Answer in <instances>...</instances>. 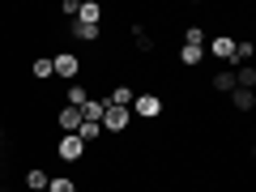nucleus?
Instances as JSON below:
<instances>
[{
	"label": "nucleus",
	"mask_w": 256,
	"mask_h": 192,
	"mask_svg": "<svg viewBox=\"0 0 256 192\" xmlns=\"http://www.w3.org/2000/svg\"><path fill=\"white\" fill-rule=\"evenodd\" d=\"M205 52H214V60H226L230 64V56H235V38H230V34H214L210 43H205Z\"/></svg>",
	"instance_id": "obj_6"
},
{
	"label": "nucleus",
	"mask_w": 256,
	"mask_h": 192,
	"mask_svg": "<svg viewBox=\"0 0 256 192\" xmlns=\"http://www.w3.org/2000/svg\"><path fill=\"white\" fill-rule=\"evenodd\" d=\"M47 184H52L47 166H26V175H22V188L26 192H47Z\"/></svg>",
	"instance_id": "obj_5"
},
{
	"label": "nucleus",
	"mask_w": 256,
	"mask_h": 192,
	"mask_svg": "<svg viewBox=\"0 0 256 192\" xmlns=\"http://www.w3.org/2000/svg\"><path fill=\"white\" fill-rule=\"evenodd\" d=\"M30 77H34V82H52V56H34V60H30Z\"/></svg>",
	"instance_id": "obj_15"
},
{
	"label": "nucleus",
	"mask_w": 256,
	"mask_h": 192,
	"mask_svg": "<svg viewBox=\"0 0 256 192\" xmlns=\"http://www.w3.org/2000/svg\"><path fill=\"white\" fill-rule=\"evenodd\" d=\"M90 98V90H86V82H68L64 86V107H77L82 111V102Z\"/></svg>",
	"instance_id": "obj_12"
},
{
	"label": "nucleus",
	"mask_w": 256,
	"mask_h": 192,
	"mask_svg": "<svg viewBox=\"0 0 256 192\" xmlns=\"http://www.w3.org/2000/svg\"><path fill=\"white\" fill-rule=\"evenodd\" d=\"M252 56H256V43H235L230 64H235V68H244V64H252Z\"/></svg>",
	"instance_id": "obj_17"
},
{
	"label": "nucleus",
	"mask_w": 256,
	"mask_h": 192,
	"mask_svg": "<svg viewBox=\"0 0 256 192\" xmlns=\"http://www.w3.org/2000/svg\"><path fill=\"white\" fill-rule=\"evenodd\" d=\"M230 111H235V116H252V111H256V94L235 86V90H230Z\"/></svg>",
	"instance_id": "obj_7"
},
{
	"label": "nucleus",
	"mask_w": 256,
	"mask_h": 192,
	"mask_svg": "<svg viewBox=\"0 0 256 192\" xmlns=\"http://www.w3.org/2000/svg\"><path fill=\"white\" fill-rule=\"evenodd\" d=\"M102 111H107V98H98V94H90V98L82 102V120H90V124H98Z\"/></svg>",
	"instance_id": "obj_13"
},
{
	"label": "nucleus",
	"mask_w": 256,
	"mask_h": 192,
	"mask_svg": "<svg viewBox=\"0 0 256 192\" xmlns=\"http://www.w3.org/2000/svg\"><path fill=\"white\" fill-rule=\"evenodd\" d=\"M60 13H64L68 22H77V0H64V4H60Z\"/></svg>",
	"instance_id": "obj_21"
},
{
	"label": "nucleus",
	"mask_w": 256,
	"mask_h": 192,
	"mask_svg": "<svg viewBox=\"0 0 256 192\" xmlns=\"http://www.w3.org/2000/svg\"><path fill=\"white\" fill-rule=\"evenodd\" d=\"M102 132H111V137H120V132H128V128H132V111L128 107H111L107 102V111H102Z\"/></svg>",
	"instance_id": "obj_3"
},
{
	"label": "nucleus",
	"mask_w": 256,
	"mask_h": 192,
	"mask_svg": "<svg viewBox=\"0 0 256 192\" xmlns=\"http://www.w3.org/2000/svg\"><path fill=\"white\" fill-rule=\"evenodd\" d=\"M205 86H210L214 94H230L235 90V73H230V68H218L214 77H205Z\"/></svg>",
	"instance_id": "obj_11"
},
{
	"label": "nucleus",
	"mask_w": 256,
	"mask_h": 192,
	"mask_svg": "<svg viewBox=\"0 0 256 192\" xmlns=\"http://www.w3.org/2000/svg\"><path fill=\"white\" fill-rule=\"evenodd\" d=\"M68 34L77 43H102V26H86V22H68Z\"/></svg>",
	"instance_id": "obj_9"
},
{
	"label": "nucleus",
	"mask_w": 256,
	"mask_h": 192,
	"mask_svg": "<svg viewBox=\"0 0 256 192\" xmlns=\"http://www.w3.org/2000/svg\"><path fill=\"white\" fill-rule=\"evenodd\" d=\"M107 102H111V107H132V86L116 82V86H111V94H107Z\"/></svg>",
	"instance_id": "obj_14"
},
{
	"label": "nucleus",
	"mask_w": 256,
	"mask_h": 192,
	"mask_svg": "<svg viewBox=\"0 0 256 192\" xmlns=\"http://www.w3.org/2000/svg\"><path fill=\"white\" fill-rule=\"evenodd\" d=\"M0 146H4V128H0Z\"/></svg>",
	"instance_id": "obj_22"
},
{
	"label": "nucleus",
	"mask_w": 256,
	"mask_h": 192,
	"mask_svg": "<svg viewBox=\"0 0 256 192\" xmlns=\"http://www.w3.org/2000/svg\"><path fill=\"white\" fill-rule=\"evenodd\" d=\"M47 192H82V184H77L73 175H52V184H47Z\"/></svg>",
	"instance_id": "obj_16"
},
{
	"label": "nucleus",
	"mask_w": 256,
	"mask_h": 192,
	"mask_svg": "<svg viewBox=\"0 0 256 192\" xmlns=\"http://www.w3.org/2000/svg\"><path fill=\"white\" fill-rule=\"evenodd\" d=\"M132 43H137V52H146V56L154 52V38H150L146 30H141V26H132Z\"/></svg>",
	"instance_id": "obj_20"
},
{
	"label": "nucleus",
	"mask_w": 256,
	"mask_h": 192,
	"mask_svg": "<svg viewBox=\"0 0 256 192\" xmlns=\"http://www.w3.org/2000/svg\"><path fill=\"white\" fill-rule=\"evenodd\" d=\"M132 120H146V124H154L158 116H162V98H158L154 90H141V94H132Z\"/></svg>",
	"instance_id": "obj_1"
},
{
	"label": "nucleus",
	"mask_w": 256,
	"mask_h": 192,
	"mask_svg": "<svg viewBox=\"0 0 256 192\" xmlns=\"http://www.w3.org/2000/svg\"><path fill=\"white\" fill-rule=\"evenodd\" d=\"M201 60H205L201 47H180V64H184V68H196Z\"/></svg>",
	"instance_id": "obj_19"
},
{
	"label": "nucleus",
	"mask_w": 256,
	"mask_h": 192,
	"mask_svg": "<svg viewBox=\"0 0 256 192\" xmlns=\"http://www.w3.org/2000/svg\"><path fill=\"white\" fill-rule=\"evenodd\" d=\"M56 128H60V132H77V128H82V111L77 107H60L56 111Z\"/></svg>",
	"instance_id": "obj_10"
},
{
	"label": "nucleus",
	"mask_w": 256,
	"mask_h": 192,
	"mask_svg": "<svg viewBox=\"0 0 256 192\" xmlns=\"http://www.w3.org/2000/svg\"><path fill=\"white\" fill-rule=\"evenodd\" d=\"M52 73L60 77L64 86L77 82V73H82V56H77V52H56V56H52Z\"/></svg>",
	"instance_id": "obj_2"
},
{
	"label": "nucleus",
	"mask_w": 256,
	"mask_h": 192,
	"mask_svg": "<svg viewBox=\"0 0 256 192\" xmlns=\"http://www.w3.org/2000/svg\"><path fill=\"white\" fill-rule=\"evenodd\" d=\"M56 158H60V162H82V158H86V141L77 137V132H60V141H56Z\"/></svg>",
	"instance_id": "obj_4"
},
{
	"label": "nucleus",
	"mask_w": 256,
	"mask_h": 192,
	"mask_svg": "<svg viewBox=\"0 0 256 192\" xmlns=\"http://www.w3.org/2000/svg\"><path fill=\"white\" fill-rule=\"evenodd\" d=\"M205 43H210V34H205L201 26H188V30H184V47H201V52H205Z\"/></svg>",
	"instance_id": "obj_18"
},
{
	"label": "nucleus",
	"mask_w": 256,
	"mask_h": 192,
	"mask_svg": "<svg viewBox=\"0 0 256 192\" xmlns=\"http://www.w3.org/2000/svg\"><path fill=\"white\" fill-rule=\"evenodd\" d=\"M102 18H107V13H102L98 0H82V4H77V22H86V26H102Z\"/></svg>",
	"instance_id": "obj_8"
}]
</instances>
